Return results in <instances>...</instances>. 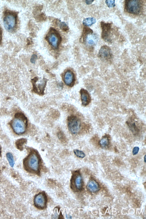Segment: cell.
Masks as SVG:
<instances>
[{"instance_id": "cell-1", "label": "cell", "mask_w": 146, "mask_h": 219, "mask_svg": "<svg viewBox=\"0 0 146 219\" xmlns=\"http://www.w3.org/2000/svg\"><path fill=\"white\" fill-rule=\"evenodd\" d=\"M41 159L37 151L33 150L24 159V167L26 170L33 174H40Z\"/></svg>"}, {"instance_id": "cell-2", "label": "cell", "mask_w": 146, "mask_h": 219, "mask_svg": "<svg viewBox=\"0 0 146 219\" xmlns=\"http://www.w3.org/2000/svg\"><path fill=\"white\" fill-rule=\"evenodd\" d=\"M10 125L16 134H23L27 129V118L23 113H17L10 122Z\"/></svg>"}, {"instance_id": "cell-3", "label": "cell", "mask_w": 146, "mask_h": 219, "mask_svg": "<svg viewBox=\"0 0 146 219\" xmlns=\"http://www.w3.org/2000/svg\"><path fill=\"white\" fill-rule=\"evenodd\" d=\"M18 13L7 10L3 14V24L5 29L10 32H14L18 26Z\"/></svg>"}, {"instance_id": "cell-4", "label": "cell", "mask_w": 146, "mask_h": 219, "mask_svg": "<svg viewBox=\"0 0 146 219\" xmlns=\"http://www.w3.org/2000/svg\"><path fill=\"white\" fill-rule=\"evenodd\" d=\"M80 41L87 46L92 47L97 44L98 35L94 32L89 27H85L80 38Z\"/></svg>"}, {"instance_id": "cell-5", "label": "cell", "mask_w": 146, "mask_h": 219, "mask_svg": "<svg viewBox=\"0 0 146 219\" xmlns=\"http://www.w3.org/2000/svg\"><path fill=\"white\" fill-rule=\"evenodd\" d=\"M46 40L54 49H57L61 43L62 37L56 29L51 27L46 35Z\"/></svg>"}, {"instance_id": "cell-6", "label": "cell", "mask_w": 146, "mask_h": 219, "mask_svg": "<svg viewBox=\"0 0 146 219\" xmlns=\"http://www.w3.org/2000/svg\"><path fill=\"white\" fill-rule=\"evenodd\" d=\"M142 9V2L139 0H126L125 10L126 12L134 15L140 14Z\"/></svg>"}, {"instance_id": "cell-7", "label": "cell", "mask_w": 146, "mask_h": 219, "mask_svg": "<svg viewBox=\"0 0 146 219\" xmlns=\"http://www.w3.org/2000/svg\"><path fill=\"white\" fill-rule=\"evenodd\" d=\"M71 188L75 192H80L83 187V181L82 175L78 170L73 172L71 179Z\"/></svg>"}, {"instance_id": "cell-8", "label": "cell", "mask_w": 146, "mask_h": 219, "mask_svg": "<svg viewBox=\"0 0 146 219\" xmlns=\"http://www.w3.org/2000/svg\"><path fill=\"white\" fill-rule=\"evenodd\" d=\"M81 122L76 116H71L68 119V127L71 133L76 135L78 133L81 128Z\"/></svg>"}, {"instance_id": "cell-9", "label": "cell", "mask_w": 146, "mask_h": 219, "mask_svg": "<svg viewBox=\"0 0 146 219\" xmlns=\"http://www.w3.org/2000/svg\"><path fill=\"white\" fill-rule=\"evenodd\" d=\"M34 205L37 208L43 210L46 207L47 198L45 192H40L34 197Z\"/></svg>"}, {"instance_id": "cell-10", "label": "cell", "mask_w": 146, "mask_h": 219, "mask_svg": "<svg viewBox=\"0 0 146 219\" xmlns=\"http://www.w3.org/2000/svg\"><path fill=\"white\" fill-rule=\"evenodd\" d=\"M100 24L102 29V38L106 42H111V40L110 36L112 24L102 22H101Z\"/></svg>"}, {"instance_id": "cell-11", "label": "cell", "mask_w": 146, "mask_h": 219, "mask_svg": "<svg viewBox=\"0 0 146 219\" xmlns=\"http://www.w3.org/2000/svg\"><path fill=\"white\" fill-rule=\"evenodd\" d=\"M63 80L66 86L69 87L73 86L75 81L74 73L71 70H67L64 73Z\"/></svg>"}, {"instance_id": "cell-12", "label": "cell", "mask_w": 146, "mask_h": 219, "mask_svg": "<svg viewBox=\"0 0 146 219\" xmlns=\"http://www.w3.org/2000/svg\"><path fill=\"white\" fill-rule=\"evenodd\" d=\"M112 56L111 49L109 47L106 45L102 46L99 50L98 56L101 59L108 60L111 58Z\"/></svg>"}, {"instance_id": "cell-13", "label": "cell", "mask_w": 146, "mask_h": 219, "mask_svg": "<svg viewBox=\"0 0 146 219\" xmlns=\"http://www.w3.org/2000/svg\"><path fill=\"white\" fill-rule=\"evenodd\" d=\"M46 80L45 78L43 79L42 80H41V82L38 84L34 81L33 83V88L35 92H37L39 94H44V89L46 84Z\"/></svg>"}, {"instance_id": "cell-14", "label": "cell", "mask_w": 146, "mask_h": 219, "mask_svg": "<svg viewBox=\"0 0 146 219\" xmlns=\"http://www.w3.org/2000/svg\"><path fill=\"white\" fill-rule=\"evenodd\" d=\"M80 94L82 104L84 106L88 105L91 101V96L88 91L84 88H81L80 90Z\"/></svg>"}, {"instance_id": "cell-15", "label": "cell", "mask_w": 146, "mask_h": 219, "mask_svg": "<svg viewBox=\"0 0 146 219\" xmlns=\"http://www.w3.org/2000/svg\"><path fill=\"white\" fill-rule=\"evenodd\" d=\"M87 189L90 192L93 193L99 192L100 189L99 183L94 180H91L87 185Z\"/></svg>"}, {"instance_id": "cell-16", "label": "cell", "mask_w": 146, "mask_h": 219, "mask_svg": "<svg viewBox=\"0 0 146 219\" xmlns=\"http://www.w3.org/2000/svg\"><path fill=\"white\" fill-rule=\"evenodd\" d=\"M96 20L93 17L87 18H85L83 21V24L86 27L91 26L96 23Z\"/></svg>"}, {"instance_id": "cell-17", "label": "cell", "mask_w": 146, "mask_h": 219, "mask_svg": "<svg viewBox=\"0 0 146 219\" xmlns=\"http://www.w3.org/2000/svg\"><path fill=\"white\" fill-rule=\"evenodd\" d=\"M100 145L102 148H106L110 143L109 139L108 136H104L100 141Z\"/></svg>"}, {"instance_id": "cell-18", "label": "cell", "mask_w": 146, "mask_h": 219, "mask_svg": "<svg viewBox=\"0 0 146 219\" xmlns=\"http://www.w3.org/2000/svg\"><path fill=\"white\" fill-rule=\"evenodd\" d=\"M7 158L8 161L10 165L11 166V167H14V165H15V162L13 155L11 153L8 152V153L7 154Z\"/></svg>"}, {"instance_id": "cell-19", "label": "cell", "mask_w": 146, "mask_h": 219, "mask_svg": "<svg viewBox=\"0 0 146 219\" xmlns=\"http://www.w3.org/2000/svg\"><path fill=\"white\" fill-rule=\"evenodd\" d=\"M74 153L76 156L79 158L83 159L86 157V154H85V153L79 150H74Z\"/></svg>"}, {"instance_id": "cell-20", "label": "cell", "mask_w": 146, "mask_h": 219, "mask_svg": "<svg viewBox=\"0 0 146 219\" xmlns=\"http://www.w3.org/2000/svg\"><path fill=\"white\" fill-rule=\"evenodd\" d=\"M60 28L63 31L67 32L69 30V26L65 22H61L60 24Z\"/></svg>"}, {"instance_id": "cell-21", "label": "cell", "mask_w": 146, "mask_h": 219, "mask_svg": "<svg viewBox=\"0 0 146 219\" xmlns=\"http://www.w3.org/2000/svg\"><path fill=\"white\" fill-rule=\"evenodd\" d=\"M114 0H107L105 1L106 4L108 7L113 8L116 6Z\"/></svg>"}, {"instance_id": "cell-22", "label": "cell", "mask_w": 146, "mask_h": 219, "mask_svg": "<svg viewBox=\"0 0 146 219\" xmlns=\"http://www.w3.org/2000/svg\"><path fill=\"white\" fill-rule=\"evenodd\" d=\"M139 147H134L133 148V156H135V155H137L138 153H139Z\"/></svg>"}, {"instance_id": "cell-23", "label": "cell", "mask_w": 146, "mask_h": 219, "mask_svg": "<svg viewBox=\"0 0 146 219\" xmlns=\"http://www.w3.org/2000/svg\"><path fill=\"white\" fill-rule=\"evenodd\" d=\"M37 58H38V57H37V55H32L31 58V62L32 63H35V62H36V60H37Z\"/></svg>"}, {"instance_id": "cell-24", "label": "cell", "mask_w": 146, "mask_h": 219, "mask_svg": "<svg viewBox=\"0 0 146 219\" xmlns=\"http://www.w3.org/2000/svg\"><path fill=\"white\" fill-rule=\"evenodd\" d=\"M2 40V30L1 27L0 26V45L1 44Z\"/></svg>"}, {"instance_id": "cell-25", "label": "cell", "mask_w": 146, "mask_h": 219, "mask_svg": "<svg viewBox=\"0 0 146 219\" xmlns=\"http://www.w3.org/2000/svg\"><path fill=\"white\" fill-rule=\"evenodd\" d=\"M93 1V0H92V1H86V3L87 5H90V4H91Z\"/></svg>"}, {"instance_id": "cell-26", "label": "cell", "mask_w": 146, "mask_h": 219, "mask_svg": "<svg viewBox=\"0 0 146 219\" xmlns=\"http://www.w3.org/2000/svg\"><path fill=\"white\" fill-rule=\"evenodd\" d=\"M146 155H145V156H144V162H145V163H146Z\"/></svg>"}]
</instances>
